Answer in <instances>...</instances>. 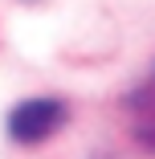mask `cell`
I'll return each mask as SVG.
<instances>
[{"label": "cell", "mask_w": 155, "mask_h": 159, "mask_svg": "<svg viewBox=\"0 0 155 159\" xmlns=\"http://www.w3.org/2000/svg\"><path fill=\"white\" fill-rule=\"evenodd\" d=\"M70 122V106L57 98H29L8 114V135L16 143H45Z\"/></svg>", "instance_id": "6da1fadb"}, {"label": "cell", "mask_w": 155, "mask_h": 159, "mask_svg": "<svg viewBox=\"0 0 155 159\" xmlns=\"http://www.w3.org/2000/svg\"><path fill=\"white\" fill-rule=\"evenodd\" d=\"M122 110H127V126H131V135L155 155V82L131 90L127 98H122Z\"/></svg>", "instance_id": "7a4b0ae2"}]
</instances>
